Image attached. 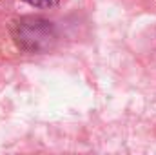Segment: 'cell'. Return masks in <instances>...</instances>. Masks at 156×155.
<instances>
[{"instance_id":"obj_1","label":"cell","mask_w":156,"mask_h":155,"mask_svg":"<svg viewBox=\"0 0 156 155\" xmlns=\"http://www.w3.org/2000/svg\"><path fill=\"white\" fill-rule=\"evenodd\" d=\"M11 37L20 49L29 53H42L55 46L58 33L55 24L49 22L47 18L27 15L13 20Z\"/></svg>"},{"instance_id":"obj_2","label":"cell","mask_w":156,"mask_h":155,"mask_svg":"<svg viewBox=\"0 0 156 155\" xmlns=\"http://www.w3.org/2000/svg\"><path fill=\"white\" fill-rule=\"evenodd\" d=\"M33 7H53L58 0H24Z\"/></svg>"}]
</instances>
